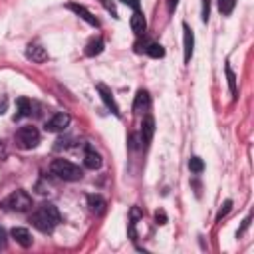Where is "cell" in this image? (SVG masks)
Segmentation results:
<instances>
[{
    "mask_svg": "<svg viewBox=\"0 0 254 254\" xmlns=\"http://www.w3.org/2000/svg\"><path fill=\"white\" fill-rule=\"evenodd\" d=\"M60 211L54 203H42L40 207H36V211L30 214V222L36 230L44 232V234H50L58 222H60Z\"/></svg>",
    "mask_w": 254,
    "mask_h": 254,
    "instance_id": "1",
    "label": "cell"
},
{
    "mask_svg": "<svg viewBox=\"0 0 254 254\" xmlns=\"http://www.w3.org/2000/svg\"><path fill=\"white\" fill-rule=\"evenodd\" d=\"M50 171H52V175H56L58 179L68 181V183L82 181V177H84L82 169L76 163L68 161V159H54L52 165H50Z\"/></svg>",
    "mask_w": 254,
    "mask_h": 254,
    "instance_id": "2",
    "label": "cell"
},
{
    "mask_svg": "<svg viewBox=\"0 0 254 254\" xmlns=\"http://www.w3.org/2000/svg\"><path fill=\"white\" fill-rule=\"evenodd\" d=\"M4 211H14V212H28L34 203H32V197L24 191V189H18L14 193H10L2 203H0Z\"/></svg>",
    "mask_w": 254,
    "mask_h": 254,
    "instance_id": "3",
    "label": "cell"
},
{
    "mask_svg": "<svg viewBox=\"0 0 254 254\" xmlns=\"http://www.w3.org/2000/svg\"><path fill=\"white\" fill-rule=\"evenodd\" d=\"M14 143H16V147H20L24 151L34 149L40 143V131L36 129L34 125H24V127H20V129L16 131Z\"/></svg>",
    "mask_w": 254,
    "mask_h": 254,
    "instance_id": "4",
    "label": "cell"
},
{
    "mask_svg": "<svg viewBox=\"0 0 254 254\" xmlns=\"http://www.w3.org/2000/svg\"><path fill=\"white\" fill-rule=\"evenodd\" d=\"M70 121H72L70 113L60 111V113L52 115V117L46 121V131H48V133H62V131H66L68 127H70Z\"/></svg>",
    "mask_w": 254,
    "mask_h": 254,
    "instance_id": "5",
    "label": "cell"
},
{
    "mask_svg": "<svg viewBox=\"0 0 254 254\" xmlns=\"http://www.w3.org/2000/svg\"><path fill=\"white\" fill-rule=\"evenodd\" d=\"M95 89H97V93H99V97H101V101L105 103V107L115 115V117H121V111H119V105H117V101H115V97H113V91L105 85V84H97L95 85Z\"/></svg>",
    "mask_w": 254,
    "mask_h": 254,
    "instance_id": "6",
    "label": "cell"
},
{
    "mask_svg": "<svg viewBox=\"0 0 254 254\" xmlns=\"http://www.w3.org/2000/svg\"><path fill=\"white\" fill-rule=\"evenodd\" d=\"M66 8H68V10H72L76 16H80V18H82L84 22H87L89 26H93V28H99V20H97V18H95V16H93V14H91V12H89L85 6H82V4H76V2H70Z\"/></svg>",
    "mask_w": 254,
    "mask_h": 254,
    "instance_id": "7",
    "label": "cell"
},
{
    "mask_svg": "<svg viewBox=\"0 0 254 254\" xmlns=\"http://www.w3.org/2000/svg\"><path fill=\"white\" fill-rule=\"evenodd\" d=\"M84 165L87 167V169H91V171H95V169H99L101 165H103V159H101V155L95 151V147L93 145H85V149H84Z\"/></svg>",
    "mask_w": 254,
    "mask_h": 254,
    "instance_id": "8",
    "label": "cell"
},
{
    "mask_svg": "<svg viewBox=\"0 0 254 254\" xmlns=\"http://www.w3.org/2000/svg\"><path fill=\"white\" fill-rule=\"evenodd\" d=\"M183 50H185V64H189L191 62V58H193V52H195V34H193V30L189 28V24L185 22L183 24Z\"/></svg>",
    "mask_w": 254,
    "mask_h": 254,
    "instance_id": "9",
    "label": "cell"
},
{
    "mask_svg": "<svg viewBox=\"0 0 254 254\" xmlns=\"http://www.w3.org/2000/svg\"><path fill=\"white\" fill-rule=\"evenodd\" d=\"M153 135H155V119H153V115H145L141 121V143L149 145Z\"/></svg>",
    "mask_w": 254,
    "mask_h": 254,
    "instance_id": "10",
    "label": "cell"
},
{
    "mask_svg": "<svg viewBox=\"0 0 254 254\" xmlns=\"http://www.w3.org/2000/svg\"><path fill=\"white\" fill-rule=\"evenodd\" d=\"M26 58L32 60V62H36V64H42V62L48 60V52L42 46H38V44H30L26 48Z\"/></svg>",
    "mask_w": 254,
    "mask_h": 254,
    "instance_id": "11",
    "label": "cell"
},
{
    "mask_svg": "<svg viewBox=\"0 0 254 254\" xmlns=\"http://www.w3.org/2000/svg\"><path fill=\"white\" fill-rule=\"evenodd\" d=\"M12 238L20 244V246H24V248H28V246H32V234H30V230L28 228H22V226H14L12 228Z\"/></svg>",
    "mask_w": 254,
    "mask_h": 254,
    "instance_id": "12",
    "label": "cell"
},
{
    "mask_svg": "<svg viewBox=\"0 0 254 254\" xmlns=\"http://www.w3.org/2000/svg\"><path fill=\"white\" fill-rule=\"evenodd\" d=\"M129 24H131V30H133V32H135L137 36L145 34V30H147V20H145V16L141 14V10L133 12V16H131Z\"/></svg>",
    "mask_w": 254,
    "mask_h": 254,
    "instance_id": "13",
    "label": "cell"
},
{
    "mask_svg": "<svg viewBox=\"0 0 254 254\" xmlns=\"http://www.w3.org/2000/svg\"><path fill=\"white\" fill-rule=\"evenodd\" d=\"M87 207H89V211H91V212H95V214H103V212H105L107 203H105V199H103L101 195H87Z\"/></svg>",
    "mask_w": 254,
    "mask_h": 254,
    "instance_id": "14",
    "label": "cell"
},
{
    "mask_svg": "<svg viewBox=\"0 0 254 254\" xmlns=\"http://www.w3.org/2000/svg\"><path fill=\"white\" fill-rule=\"evenodd\" d=\"M103 48H105V44H103V40L99 36L97 38H91L87 42V46H85V56L87 58H95V56H99L103 52Z\"/></svg>",
    "mask_w": 254,
    "mask_h": 254,
    "instance_id": "15",
    "label": "cell"
},
{
    "mask_svg": "<svg viewBox=\"0 0 254 254\" xmlns=\"http://www.w3.org/2000/svg\"><path fill=\"white\" fill-rule=\"evenodd\" d=\"M147 107H149V93L145 89H139L137 95H135V99H133V111L135 113H141Z\"/></svg>",
    "mask_w": 254,
    "mask_h": 254,
    "instance_id": "16",
    "label": "cell"
},
{
    "mask_svg": "<svg viewBox=\"0 0 254 254\" xmlns=\"http://www.w3.org/2000/svg\"><path fill=\"white\" fill-rule=\"evenodd\" d=\"M16 105H18V113H16V117L32 115V101H30L28 97H18V99H16Z\"/></svg>",
    "mask_w": 254,
    "mask_h": 254,
    "instance_id": "17",
    "label": "cell"
},
{
    "mask_svg": "<svg viewBox=\"0 0 254 254\" xmlns=\"http://www.w3.org/2000/svg\"><path fill=\"white\" fill-rule=\"evenodd\" d=\"M145 52H147V56H151V58H155V60H159V58L165 56V48H163L161 44H157V42H151V44L145 48Z\"/></svg>",
    "mask_w": 254,
    "mask_h": 254,
    "instance_id": "18",
    "label": "cell"
},
{
    "mask_svg": "<svg viewBox=\"0 0 254 254\" xmlns=\"http://www.w3.org/2000/svg\"><path fill=\"white\" fill-rule=\"evenodd\" d=\"M189 169H191V173H195V175H201L203 171H205V161L201 159V157H191L189 159Z\"/></svg>",
    "mask_w": 254,
    "mask_h": 254,
    "instance_id": "19",
    "label": "cell"
},
{
    "mask_svg": "<svg viewBox=\"0 0 254 254\" xmlns=\"http://www.w3.org/2000/svg\"><path fill=\"white\" fill-rule=\"evenodd\" d=\"M234 6H236V0H218V10L224 16H230L232 10H234Z\"/></svg>",
    "mask_w": 254,
    "mask_h": 254,
    "instance_id": "20",
    "label": "cell"
},
{
    "mask_svg": "<svg viewBox=\"0 0 254 254\" xmlns=\"http://www.w3.org/2000/svg\"><path fill=\"white\" fill-rule=\"evenodd\" d=\"M224 70H226V80H228L230 93H232V97H236V76H234V72H232V68H230L228 64L224 66Z\"/></svg>",
    "mask_w": 254,
    "mask_h": 254,
    "instance_id": "21",
    "label": "cell"
},
{
    "mask_svg": "<svg viewBox=\"0 0 254 254\" xmlns=\"http://www.w3.org/2000/svg\"><path fill=\"white\" fill-rule=\"evenodd\" d=\"M230 209H232V201L230 199H226L224 203H222V207H220V211H218V214H216V220H222L228 212H230Z\"/></svg>",
    "mask_w": 254,
    "mask_h": 254,
    "instance_id": "22",
    "label": "cell"
},
{
    "mask_svg": "<svg viewBox=\"0 0 254 254\" xmlns=\"http://www.w3.org/2000/svg\"><path fill=\"white\" fill-rule=\"evenodd\" d=\"M209 16H211V0H203V12H201L203 22H209Z\"/></svg>",
    "mask_w": 254,
    "mask_h": 254,
    "instance_id": "23",
    "label": "cell"
},
{
    "mask_svg": "<svg viewBox=\"0 0 254 254\" xmlns=\"http://www.w3.org/2000/svg\"><path fill=\"white\" fill-rule=\"evenodd\" d=\"M129 218H131V222H137L139 218H143V211H141L139 207H131V211H129Z\"/></svg>",
    "mask_w": 254,
    "mask_h": 254,
    "instance_id": "24",
    "label": "cell"
},
{
    "mask_svg": "<svg viewBox=\"0 0 254 254\" xmlns=\"http://www.w3.org/2000/svg\"><path fill=\"white\" fill-rule=\"evenodd\" d=\"M167 220H169V218H167V212H165L163 209H159V211L155 212V222L163 226V224H167Z\"/></svg>",
    "mask_w": 254,
    "mask_h": 254,
    "instance_id": "25",
    "label": "cell"
},
{
    "mask_svg": "<svg viewBox=\"0 0 254 254\" xmlns=\"http://www.w3.org/2000/svg\"><path fill=\"white\" fill-rule=\"evenodd\" d=\"M121 4H125V6L133 8V12L141 10V2H139V0H121Z\"/></svg>",
    "mask_w": 254,
    "mask_h": 254,
    "instance_id": "26",
    "label": "cell"
},
{
    "mask_svg": "<svg viewBox=\"0 0 254 254\" xmlns=\"http://www.w3.org/2000/svg\"><path fill=\"white\" fill-rule=\"evenodd\" d=\"M8 244V232L4 226H0V248H6Z\"/></svg>",
    "mask_w": 254,
    "mask_h": 254,
    "instance_id": "27",
    "label": "cell"
},
{
    "mask_svg": "<svg viewBox=\"0 0 254 254\" xmlns=\"http://www.w3.org/2000/svg\"><path fill=\"white\" fill-rule=\"evenodd\" d=\"M101 4L111 12V16H113V18H119V16H117V10H115V6H113V2H109V0H101Z\"/></svg>",
    "mask_w": 254,
    "mask_h": 254,
    "instance_id": "28",
    "label": "cell"
},
{
    "mask_svg": "<svg viewBox=\"0 0 254 254\" xmlns=\"http://www.w3.org/2000/svg\"><path fill=\"white\" fill-rule=\"evenodd\" d=\"M179 2H181V0H167V10L173 14L175 10H177V6H179Z\"/></svg>",
    "mask_w": 254,
    "mask_h": 254,
    "instance_id": "29",
    "label": "cell"
},
{
    "mask_svg": "<svg viewBox=\"0 0 254 254\" xmlns=\"http://www.w3.org/2000/svg\"><path fill=\"white\" fill-rule=\"evenodd\" d=\"M8 157V151H6V145H4V141H0V161H4Z\"/></svg>",
    "mask_w": 254,
    "mask_h": 254,
    "instance_id": "30",
    "label": "cell"
},
{
    "mask_svg": "<svg viewBox=\"0 0 254 254\" xmlns=\"http://www.w3.org/2000/svg\"><path fill=\"white\" fill-rule=\"evenodd\" d=\"M248 224H250V216H246V218H244V222H242V226L238 228V232H236V234H242V232L248 228Z\"/></svg>",
    "mask_w": 254,
    "mask_h": 254,
    "instance_id": "31",
    "label": "cell"
}]
</instances>
